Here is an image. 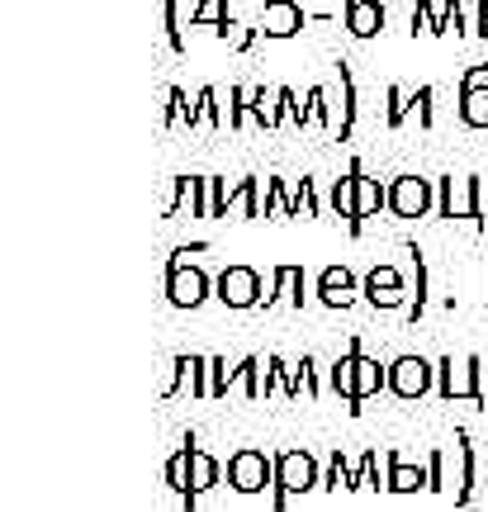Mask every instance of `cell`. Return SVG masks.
I'll list each match as a JSON object with an SVG mask.
<instances>
[{
    "mask_svg": "<svg viewBox=\"0 0 488 512\" xmlns=\"http://www.w3.org/2000/svg\"><path fill=\"white\" fill-rule=\"evenodd\" d=\"M436 219H470L474 228H488L484 176H441L436 181Z\"/></svg>",
    "mask_w": 488,
    "mask_h": 512,
    "instance_id": "3957f363",
    "label": "cell"
},
{
    "mask_svg": "<svg viewBox=\"0 0 488 512\" xmlns=\"http://www.w3.org/2000/svg\"><path fill=\"white\" fill-rule=\"evenodd\" d=\"M332 124V110H327V91L323 86H313L304 95V128H327Z\"/></svg>",
    "mask_w": 488,
    "mask_h": 512,
    "instance_id": "60d3db41",
    "label": "cell"
},
{
    "mask_svg": "<svg viewBox=\"0 0 488 512\" xmlns=\"http://www.w3.org/2000/svg\"><path fill=\"white\" fill-rule=\"evenodd\" d=\"M356 162V219H375L380 209H389V181H380V176H370L365 171L361 157H351Z\"/></svg>",
    "mask_w": 488,
    "mask_h": 512,
    "instance_id": "d6986e66",
    "label": "cell"
},
{
    "mask_svg": "<svg viewBox=\"0 0 488 512\" xmlns=\"http://www.w3.org/2000/svg\"><path fill=\"white\" fill-rule=\"evenodd\" d=\"M484 261H488V252H484Z\"/></svg>",
    "mask_w": 488,
    "mask_h": 512,
    "instance_id": "9f6ffc18",
    "label": "cell"
},
{
    "mask_svg": "<svg viewBox=\"0 0 488 512\" xmlns=\"http://www.w3.org/2000/svg\"><path fill=\"white\" fill-rule=\"evenodd\" d=\"M380 460H384V451H365L361 460H356V479H361V489H389V475H380Z\"/></svg>",
    "mask_w": 488,
    "mask_h": 512,
    "instance_id": "f35d334b",
    "label": "cell"
},
{
    "mask_svg": "<svg viewBox=\"0 0 488 512\" xmlns=\"http://www.w3.org/2000/svg\"><path fill=\"white\" fill-rule=\"evenodd\" d=\"M389 214L403 223L436 214V181L413 176V171H408V176H394V181H389Z\"/></svg>",
    "mask_w": 488,
    "mask_h": 512,
    "instance_id": "ba28073f",
    "label": "cell"
},
{
    "mask_svg": "<svg viewBox=\"0 0 488 512\" xmlns=\"http://www.w3.org/2000/svg\"><path fill=\"white\" fill-rule=\"evenodd\" d=\"M290 219H323V195L313 176H299L290 190Z\"/></svg>",
    "mask_w": 488,
    "mask_h": 512,
    "instance_id": "484cf974",
    "label": "cell"
},
{
    "mask_svg": "<svg viewBox=\"0 0 488 512\" xmlns=\"http://www.w3.org/2000/svg\"><path fill=\"white\" fill-rule=\"evenodd\" d=\"M408 256H413V304H408V323H422V313H427V299H432V271H427V256H422V247L417 242H408Z\"/></svg>",
    "mask_w": 488,
    "mask_h": 512,
    "instance_id": "7402d4cb",
    "label": "cell"
},
{
    "mask_svg": "<svg viewBox=\"0 0 488 512\" xmlns=\"http://www.w3.org/2000/svg\"><path fill=\"white\" fill-rule=\"evenodd\" d=\"M166 489L181 498V508L185 512H195L199 508V494H190V446L181 441V451L166 460Z\"/></svg>",
    "mask_w": 488,
    "mask_h": 512,
    "instance_id": "603a6c76",
    "label": "cell"
},
{
    "mask_svg": "<svg viewBox=\"0 0 488 512\" xmlns=\"http://www.w3.org/2000/svg\"><path fill=\"white\" fill-rule=\"evenodd\" d=\"M361 299L375 313H398V309L408 313V304H413V290H408V280H403V271H398V266H389V261H375V266L361 275Z\"/></svg>",
    "mask_w": 488,
    "mask_h": 512,
    "instance_id": "5b68a950",
    "label": "cell"
},
{
    "mask_svg": "<svg viewBox=\"0 0 488 512\" xmlns=\"http://www.w3.org/2000/svg\"><path fill=\"white\" fill-rule=\"evenodd\" d=\"M460 124L488 128V86H465L460 91Z\"/></svg>",
    "mask_w": 488,
    "mask_h": 512,
    "instance_id": "83f0119b",
    "label": "cell"
},
{
    "mask_svg": "<svg viewBox=\"0 0 488 512\" xmlns=\"http://www.w3.org/2000/svg\"><path fill=\"white\" fill-rule=\"evenodd\" d=\"M384 475H389L384 494H427L432 489L427 460H408L403 451H384Z\"/></svg>",
    "mask_w": 488,
    "mask_h": 512,
    "instance_id": "7c38bea8",
    "label": "cell"
},
{
    "mask_svg": "<svg viewBox=\"0 0 488 512\" xmlns=\"http://www.w3.org/2000/svg\"><path fill=\"white\" fill-rule=\"evenodd\" d=\"M422 29V34H436V5L432 0H417L413 5V34Z\"/></svg>",
    "mask_w": 488,
    "mask_h": 512,
    "instance_id": "c3c4849f",
    "label": "cell"
},
{
    "mask_svg": "<svg viewBox=\"0 0 488 512\" xmlns=\"http://www.w3.org/2000/svg\"><path fill=\"white\" fill-rule=\"evenodd\" d=\"M313 294H318L323 309H351L361 299V275L351 266H323L318 280H313Z\"/></svg>",
    "mask_w": 488,
    "mask_h": 512,
    "instance_id": "8fae6325",
    "label": "cell"
},
{
    "mask_svg": "<svg viewBox=\"0 0 488 512\" xmlns=\"http://www.w3.org/2000/svg\"><path fill=\"white\" fill-rule=\"evenodd\" d=\"M223 24H233L228 0H199L195 10H190V29H223Z\"/></svg>",
    "mask_w": 488,
    "mask_h": 512,
    "instance_id": "4dcf8cb0",
    "label": "cell"
},
{
    "mask_svg": "<svg viewBox=\"0 0 488 512\" xmlns=\"http://www.w3.org/2000/svg\"><path fill=\"white\" fill-rule=\"evenodd\" d=\"M214 34L223 38L233 53H252L256 38H261V29H256V24H242V19H233V24H223V29H214Z\"/></svg>",
    "mask_w": 488,
    "mask_h": 512,
    "instance_id": "836d02e7",
    "label": "cell"
},
{
    "mask_svg": "<svg viewBox=\"0 0 488 512\" xmlns=\"http://www.w3.org/2000/svg\"><path fill=\"white\" fill-rule=\"evenodd\" d=\"M223 479L242 498L266 494V489H275V456L256 451V446H237L233 456H228V465H223Z\"/></svg>",
    "mask_w": 488,
    "mask_h": 512,
    "instance_id": "277c9868",
    "label": "cell"
},
{
    "mask_svg": "<svg viewBox=\"0 0 488 512\" xmlns=\"http://www.w3.org/2000/svg\"><path fill=\"white\" fill-rule=\"evenodd\" d=\"M365 356L361 347V332H351V342H346V356H337L332 366H327V389L337 394V399H356V361Z\"/></svg>",
    "mask_w": 488,
    "mask_h": 512,
    "instance_id": "e0dca14e",
    "label": "cell"
},
{
    "mask_svg": "<svg viewBox=\"0 0 488 512\" xmlns=\"http://www.w3.org/2000/svg\"><path fill=\"white\" fill-rule=\"evenodd\" d=\"M308 280H304V266H275L271 271V285H266V304L261 309H275V304H290V309H304V299H308Z\"/></svg>",
    "mask_w": 488,
    "mask_h": 512,
    "instance_id": "4fadbf2b",
    "label": "cell"
},
{
    "mask_svg": "<svg viewBox=\"0 0 488 512\" xmlns=\"http://www.w3.org/2000/svg\"><path fill=\"white\" fill-rule=\"evenodd\" d=\"M346 15V34L356 38V43H370V38L384 34V24H389V10H384V0H361V5H342Z\"/></svg>",
    "mask_w": 488,
    "mask_h": 512,
    "instance_id": "9a60e30c",
    "label": "cell"
},
{
    "mask_svg": "<svg viewBox=\"0 0 488 512\" xmlns=\"http://www.w3.org/2000/svg\"><path fill=\"white\" fill-rule=\"evenodd\" d=\"M209 252V242H185V247H176V252L166 256V266H190V256Z\"/></svg>",
    "mask_w": 488,
    "mask_h": 512,
    "instance_id": "f907efd6",
    "label": "cell"
},
{
    "mask_svg": "<svg viewBox=\"0 0 488 512\" xmlns=\"http://www.w3.org/2000/svg\"><path fill=\"white\" fill-rule=\"evenodd\" d=\"M214 299L233 313L261 309V304H266V280H261L256 266H223V271L214 275Z\"/></svg>",
    "mask_w": 488,
    "mask_h": 512,
    "instance_id": "8992f818",
    "label": "cell"
},
{
    "mask_svg": "<svg viewBox=\"0 0 488 512\" xmlns=\"http://www.w3.org/2000/svg\"><path fill=\"white\" fill-rule=\"evenodd\" d=\"M199 110H204V128L209 133H218V128H228V119H223V105H218V91L214 86H199Z\"/></svg>",
    "mask_w": 488,
    "mask_h": 512,
    "instance_id": "7bdbcfd3",
    "label": "cell"
},
{
    "mask_svg": "<svg viewBox=\"0 0 488 512\" xmlns=\"http://www.w3.org/2000/svg\"><path fill=\"white\" fill-rule=\"evenodd\" d=\"M337 76H342V124H337V138L351 143V133H356V119H361V86H356V72H351V62H337Z\"/></svg>",
    "mask_w": 488,
    "mask_h": 512,
    "instance_id": "44dd1931",
    "label": "cell"
},
{
    "mask_svg": "<svg viewBox=\"0 0 488 512\" xmlns=\"http://www.w3.org/2000/svg\"><path fill=\"white\" fill-rule=\"evenodd\" d=\"M484 304H488V294H484Z\"/></svg>",
    "mask_w": 488,
    "mask_h": 512,
    "instance_id": "11a10c76",
    "label": "cell"
},
{
    "mask_svg": "<svg viewBox=\"0 0 488 512\" xmlns=\"http://www.w3.org/2000/svg\"><path fill=\"white\" fill-rule=\"evenodd\" d=\"M162 29H166V48L181 57L185 53V19H181V0H166L162 5Z\"/></svg>",
    "mask_w": 488,
    "mask_h": 512,
    "instance_id": "d6a6232c",
    "label": "cell"
},
{
    "mask_svg": "<svg viewBox=\"0 0 488 512\" xmlns=\"http://www.w3.org/2000/svg\"><path fill=\"white\" fill-rule=\"evenodd\" d=\"M242 384V361L228 356H209V399H228V389Z\"/></svg>",
    "mask_w": 488,
    "mask_h": 512,
    "instance_id": "4316f807",
    "label": "cell"
},
{
    "mask_svg": "<svg viewBox=\"0 0 488 512\" xmlns=\"http://www.w3.org/2000/svg\"><path fill=\"white\" fill-rule=\"evenodd\" d=\"M185 204H195V176H171V195L162 204V219H176Z\"/></svg>",
    "mask_w": 488,
    "mask_h": 512,
    "instance_id": "8d00e7d4",
    "label": "cell"
},
{
    "mask_svg": "<svg viewBox=\"0 0 488 512\" xmlns=\"http://www.w3.org/2000/svg\"><path fill=\"white\" fill-rule=\"evenodd\" d=\"M195 219H209V176H195V204H190Z\"/></svg>",
    "mask_w": 488,
    "mask_h": 512,
    "instance_id": "681fc988",
    "label": "cell"
},
{
    "mask_svg": "<svg viewBox=\"0 0 488 512\" xmlns=\"http://www.w3.org/2000/svg\"><path fill=\"white\" fill-rule=\"evenodd\" d=\"M247 124H252V86H233L228 91V128L242 133Z\"/></svg>",
    "mask_w": 488,
    "mask_h": 512,
    "instance_id": "e575fe53",
    "label": "cell"
},
{
    "mask_svg": "<svg viewBox=\"0 0 488 512\" xmlns=\"http://www.w3.org/2000/svg\"><path fill=\"white\" fill-rule=\"evenodd\" d=\"M290 190H294V181L266 176V219H290Z\"/></svg>",
    "mask_w": 488,
    "mask_h": 512,
    "instance_id": "1f68e13d",
    "label": "cell"
},
{
    "mask_svg": "<svg viewBox=\"0 0 488 512\" xmlns=\"http://www.w3.org/2000/svg\"><path fill=\"white\" fill-rule=\"evenodd\" d=\"M436 389V361L427 356H398L389 361V394L403 403L422 399V394H432Z\"/></svg>",
    "mask_w": 488,
    "mask_h": 512,
    "instance_id": "9c48e42d",
    "label": "cell"
},
{
    "mask_svg": "<svg viewBox=\"0 0 488 512\" xmlns=\"http://www.w3.org/2000/svg\"><path fill=\"white\" fill-rule=\"evenodd\" d=\"M327 209L346 223V233H351V238H361L365 233V223L356 219V162H346V171L332 181V190H327Z\"/></svg>",
    "mask_w": 488,
    "mask_h": 512,
    "instance_id": "5bb4252c",
    "label": "cell"
},
{
    "mask_svg": "<svg viewBox=\"0 0 488 512\" xmlns=\"http://www.w3.org/2000/svg\"><path fill=\"white\" fill-rule=\"evenodd\" d=\"M185 446H190V494H214L218 484H223V465H218L204 446L195 441V432H185Z\"/></svg>",
    "mask_w": 488,
    "mask_h": 512,
    "instance_id": "ffe728a7",
    "label": "cell"
},
{
    "mask_svg": "<svg viewBox=\"0 0 488 512\" xmlns=\"http://www.w3.org/2000/svg\"><path fill=\"white\" fill-rule=\"evenodd\" d=\"M313 489H323V465L308 446H290L275 451V489H271V512H285L290 498H304Z\"/></svg>",
    "mask_w": 488,
    "mask_h": 512,
    "instance_id": "6da1fadb",
    "label": "cell"
},
{
    "mask_svg": "<svg viewBox=\"0 0 488 512\" xmlns=\"http://www.w3.org/2000/svg\"><path fill=\"white\" fill-rule=\"evenodd\" d=\"M233 214V185L223 176H209V219H228Z\"/></svg>",
    "mask_w": 488,
    "mask_h": 512,
    "instance_id": "b9f144b4",
    "label": "cell"
},
{
    "mask_svg": "<svg viewBox=\"0 0 488 512\" xmlns=\"http://www.w3.org/2000/svg\"><path fill=\"white\" fill-rule=\"evenodd\" d=\"M384 389H389V366L375 361V356H361V361H356V399L346 403V413L361 418L365 399H375V394H384Z\"/></svg>",
    "mask_w": 488,
    "mask_h": 512,
    "instance_id": "2e32d148",
    "label": "cell"
},
{
    "mask_svg": "<svg viewBox=\"0 0 488 512\" xmlns=\"http://www.w3.org/2000/svg\"><path fill=\"white\" fill-rule=\"evenodd\" d=\"M342 5H361V0H342Z\"/></svg>",
    "mask_w": 488,
    "mask_h": 512,
    "instance_id": "db71d44e",
    "label": "cell"
},
{
    "mask_svg": "<svg viewBox=\"0 0 488 512\" xmlns=\"http://www.w3.org/2000/svg\"><path fill=\"white\" fill-rule=\"evenodd\" d=\"M413 119V91L408 86H384V128H403Z\"/></svg>",
    "mask_w": 488,
    "mask_h": 512,
    "instance_id": "f1b7e54d",
    "label": "cell"
},
{
    "mask_svg": "<svg viewBox=\"0 0 488 512\" xmlns=\"http://www.w3.org/2000/svg\"><path fill=\"white\" fill-rule=\"evenodd\" d=\"M294 370H299V384H304V394L308 399H323L327 394V380H323V366H318V356H299V361H294Z\"/></svg>",
    "mask_w": 488,
    "mask_h": 512,
    "instance_id": "d590c367",
    "label": "cell"
},
{
    "mask_svg": "<svg viewBox=\"0 0 488 512\" xmlns=\"http://www.w3.org/2000/svg\"><path fill=\"white\" fill-rule=\"evenodd\" d=\"M323 489L327 494H351V489H361V479H356V460H346L342 456V446L327 456V465H323Z\"/></svg>",
    "mask_w": 488,
    "mask_h": 512,
    "instance_id": "d4e9b609",
    "label": "cell"
},
{
    "mask_svg": "<svg viewBox=\"0 0 488 512\" xmlns=\"http://www.w3.org/2000/svg\"><path fill=\"white\" fill-rule=\"evenodd\" d=\"M441 34H470V29H465V0H446V5H441V10H436V34L432 38H441Z\"/></svg>",
    "mask_w": 488,
    "mask_h": 512,
    "instance_id": "74e56055",
    "label": "cell"
},
{
    "mask_svg": "<svg viewBox=\"0 0 488 512\" xmlns=\"http://www.w3.org/2000/svg\"><path fill=\"white\" fill-rule=\"evenodd\" d=\"M427 475H432V489H427V494H446V489H451V456H446V451H432V456H427Z\"/></svg>",
    "mask_w": 488,
    "mask_h": 512,
    "instance_id": "f6af8a7d",
    "label": "cell"
},
{
    "mask_svg": "<svg viewBox=\"0 0 488 512\" xmlns=\"http://www.w3.org/2000/svg\"><path fill=\"white\" fill-rule=\"evenodd\" d=\"M413 114H417V128H436V86H417Z\"/></svg>",
    "mask_w": 488,
    "mask_h": 512,
    "instance_id": "ee69618b",
    "label": "cell"
},
{
    "mask_svg": "<svg viewBox=\"0 0 488 512\" xmlns=\"http://www.w3.org/2000/svg\"><path fill=\"white\" fill-rule=\"evenodd\" d=\"M455 456H460V484H455V508H470L474 489H479V456H474V437L465 427H455Z\"/></svg>",
    "mask_w": 488,
    "mask_h": 512,
    "instance_id": "ac0fdd59",
    "label": "cell"
},
{
    "mask_svg": "<svg viewBox=\"0 0 488 512\" xmlns=\"http://www.w3.org/2000/svg\"><path fill=\"white\" fill-rule=\"evenodd\" d=\"M280 105H285V124L304 128V100L290 91V86H280Z\"/></svg>",
    "mask_w": 488,
    "mask_h": 512,
    "instance_id": "7dc6e473",
    "label": "cell"
},
{
    "mask_svg": "<svg viewBox=\"0 0 488 512\" xmlns=\"http://www.w3.org/2000/svg\"><path fill=\"white\" fill-rule=\"evenodd\" d=\"M185 389H195V356L176 351V356H171V380L162 384V403H171L176 394H185Z\"/></svg>",
    "mask_w": 488,
    "mask_h": 512,
    "instance_id": "f546056e",
    "label": "cell"
},
{
    "mask_svg": "<svg viewBox=\"0 0 488 512\" xmlns=\"http://www.w3.org/2000/svg\"><path fill=\"white\" fill-rule=\"evenodd\" d=\"M436 399H470L474 408H488V361L484 356H441L436 361Z\"/></svg>",
    "mask_w": 488,
    "mask_h": 512,
    "instance_id": "7a4b0ae2",
    "label": "cell"
},
{
    "mask_svg": "<svg viewBox=\"0 0 488 512\" xmlns=\"http://www.w3.org/2000/svg\"><path fill=\"white\" fill-rule=\"evenodd\" d=\"M185 105H190V95H185L181 86H171V91H166V133H171V128H185Z\"/></svg>",
    "mask_w": 488,
    "mask_h": 512,
    "instance_id": "bcb514c9",
    "label": "cell"
},
{
    "mask_svg": "<svg viewBox=\"0 0 488 512\" xmlns=\"http://www.w3.org/2000/svg\"><path fill=\"white\" fill-rule=\"evenodd\" d=\"M214 299V275L204 271V266H166V304L181 313H195L199 304H209Z\"/></svg>",
    "mask_w": 488,
    "mask_h": 512,
    "instance_id": "52a82bcc",
    "label": "cell"
},
{
    "mask_svg": "<svg viewBox=\"0 0 488 512\" xmlns=\"http://www.w3.org/2000/svg\"><path fill=\"white\" fill-rule=\"evenodd\" d=\"M261 356H242V394H247V403H261L266 399V380H261Z\"/></svg>",
    "mask_w": 488,
    "mask_h": 512,
    "instance_id": "ab89813d",
    "label": "cell"
},
{
    "mask_svg": "<svg viewBox=\"0 0 488 512\" xmlns=\"http://www.w3.org/2000/svg\"><path fill=\"white\" fill-rule=\"evenodd\" d=\"M308 10L299 5V0H261V15H256V29H261V38H275V43H285V38L304 34L308 24Z\"/></svg>",
    "mask_w": 488,
    "mask_h": 512,
    "instance_id": "30bf717a",
    "label": "cell"
},
{
    "mask_svg": "<svg viewBox=\"0 0 488 512\" xmlns=\"http://www.w3.org/2000/svg\"><path fill=\"white\" fill-rule=\"evenodd\" d=\"M465 86H488V62H474V67L460 72V91H465Z\"/></svg>",
    "mask_w": 488,
    "mask_h": 512,
    "instance_id": "816d5d0a",
    "label": "cell"
},
{
    "mask_svg": "<svg viewBox=\"0 0 488 512\" xmlns=\"http://www.w3.org/2000/svg\"><path fill=\"white\" fill-rule=\"evenodd\" d=\"M474 34L488 38V0H479V5H474Z\"/></svg>",
    "mask_w": 488,
    "mask_h": 512,
    "instance_id": "f5cc1de1",
    "label": "cell"
},
{
    "mask_svg": "<svg viewBox=\"0 0 488 512\" xmlns=\"http://www.w3.org/2000/svg\"><path fill=\"white\" fill-rule=\"evenodd\" d=\"M285 124V105H280V86H252V128H280Z\"/></svg>",
    "mask_w": 488,
    "mask_h": 512,
    "instance_id": "cb8c5ba5",
    "label": "cell"
}]
</instances>
